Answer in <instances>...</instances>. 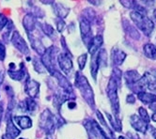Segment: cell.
<instances>
[{
	"mask_svg": "<svg viewBox=\"0 0 156 139\" xmlns=\"http://www.w3.org/2000/svg\"><path fill=\"white\" fill-rule=\"evenodd\" d=\"M74 85L77 87V89L80 91V93L86 101V102L91 108H95V97L93 88L91 87L87 77L81 72H76Z\"/></svg>",
	"mask_w": 156,
	"mask_h": 139,
	"instance_id": "6da1fadb",
	"label": "cell"
},
{
	"mask_svg": "<svg viewBox=\"0 0 156 139\" xmlns=\"http://www.w3.org/2000/svg\"><path fill=\"white\" fill-rule=\"evenodd\" d=\"M130 17L132 21L135 23V25L137 28L140 29L144 33L145 36L151 37L154 30V23L151 19H150L147 14H143L138 12L136 10H132L130 13Z\"/></svg>",
	"mask_w": 156,
	"mask_h": 139,
	"instance_id": "7a4b0ae2",
	"label": "cell"
},
{
	"mask_svg": "<svg viewBox=\"0 0 156 139\" xmlns=\"http://www.w3.org/2000/svg\"><path fill=\"white\" fill-rule=\"evenodd\" d=\"M118 88L119 86L112 78H110L106 87V94L109 99L110 104L112 106V111L114 113V117L119 119V112H120V105H119V99L118 95Z\"/></svg>",
	"mask_w": 156,
	"mask_h": 139,
	"instance_id": "3957f363",
	"label": "cell"
},
{
	"mask_svg": "<svg viewBox=\"0 0 156 139\" xmlns=\"http://www.w3.org/2000/svg\"><path fill=\"white\" fill-rule=\"evenodd\" d=\"M57 122L58 121L55 120V116L49 109L44 110L40 116L39 125L41 129H42L47 134H53L55 133V128Z\"/></svg>",
	"mask_w": 156,
	"mask_h": 139,
	"instance_id": "277c9868",
	"label": "cell"
},
{
	"mask_svg": "<svg viewBox=\"0 0 156 139\" xmlns=\"http://www.w3.org/2000/svg\"><path fill=\"white\" fill-rule=\"evenodd\" d=\"M85 127L91 139H111L100 124L93 119L87 121L85 123Z\"/></svg>",
	"mask_w": 156,
	"mask_h": 139,
	"instance_id": "5b68a950",
	"label": "cell"
},
{
	"mask_svg": "<svg viewBox=\"0 0 156 139\" xmlns=\"http://www.w3.org/2000/svg\"><path fill=\"white\" fill-rule=\"evenodd\" d=\"M10 41H12L13 46L19 52H21L22 54L26 55H29L30 50H29L28 45H27V41L24 40V38L21 36V34L18 32V30L13 31L12 39H10Z\"/></svg>",
	"mask_w": 156,
	"mask_h": 139,
	"instance_id": "8992f818",
	"label": "cell"
},
{
	"mask_svg": "<svg viewBox=\"0 0 156 139\" xmlns=\"http://www.w3.org/2000/svg\"><path fill=\"white\" fill-rule=\"evenodd\" d=\"M79 27H80V32L81 37L85 44L87 46L90 41L92 39V31H91V24L90 22L87 20L85 17H82L79 21Z\"/></svg>",
	"mask_w": 156,
	"mask_h": 139,
	"instance_id": "52a82bcc",
	"label": "cell"
},
{
	"mask_svg": "<svg viewBox=\"0 0 156 139\" xmlns=\"http://www.w3.org/2000/svg\"><path fill=\"white\" fill-rule=\"evenodd\" d=\"M58 63L59 68L65 74H70L73 68V63L72 61V57L67 53H61L58 55Z\"/></svg>",
	"mask_w": 156,
	"mask_h": 139,
	"instance_id": "ba28073f",
	"label": "cell"
},
{
	"mask_svg": "<svg viewBox=\"0 0 156 139\" xmlns=\"http://www.w3.org/2000/svg\"><path fill=\"white\" fill-rule=\"evenodd\" d=\"M40 87H41V85L39 82L28 78L25 84V91L28 95V98L35 99L40 92Z\"/></svg>",
	"mask_w": 156,
	"mask_h": 139,
	"instance_id": "9c48e42d",
	"label": "cell"
},
{
	"mask_svg": "<svg viewBox=\"0 0 156 139\" xmlns=\"http://www.w3.org/2000/svg\"><path fill=\"white\" fill-rule=\"evenodd\" d=\"M130 123L132 125V127L136 131L139 132V133H142V134H146L147 131L149 130L150 126L148 123L144 122L137 115H132L130 117Z\"/></svg>",
	"mask_w": 156,
	"mask_h": 139,
	"instance_id": "30bf717a",
	"label": "cell"
},
{
	"mask_svg": "<svg viewBox=\"0 0 156 139\" xmlns=\"http://www.w3.org/2000/svg\"><path fill=\"white\" fill-rule=\"evenodd\" d=\"M53 76L57 79L59 87L61 88H63L64 92H73V89L72 87L70 81L67 79V77L65 75H63L60 72H58V70H55V71L54 72Z\"/></svg>",
	"mask_w": 156,
	"mask_h": 139,
	"instance_id": "8fae6325",
	"label": "cell"
},
{
	"mask_svg": "<svg viewBox=\"0 0 156 139\" xmlns=\"http://www.w3.org/2000/svg\"><path fill=\"white\" fill-rule=\"evenodd\" d=\"M103 43H104V39H103V36H101V35H96L95 37H92V39L90 41V42L87 44L88 53L90 54L91 56L100 51V48L102 47Z\"/></svg>",
	"mask_w": 156,
	"mask_h": 139,
	"instance_id": "7c38bea8",
	"label": "cell"
},
{
	"mask_svg": "<svg viewBox=\"0 0 156 139\" xmlns=\"http://www.w3.org/2000/svg\"><path fill=\"white\" fill-rule=\"evenodd\" d=\"M127 55L119 48H113L111 51V61L114 67H119L124 62Z\"/></svg>",
	"mask_w": 156,
	"mask_h": 139,
	"instance_id": "4fadbf2b",
	"label": "cell"
},
{
	"mask_svg": "<svg viewBox=\"0 0 156 139\" xmlns=\"http://www.w3.org/2000/svg\"><path fill=\"white\" fill-rule=\"evenodd\" d=\"M14 124H17L22 130H27L32 127V119L28 116H15L13 117Z\"/></svg>",
	"mask_w": 156,
	"mask_h": 139,
	"instance_id": "5bb4252c",
	"label": "cell"
},
{
	"mask_svg": "<svg viewBox=\"0 0 156 139\" xmlns=\"http://www.w3.org/2000/svg\"><path fill=\"white\" fill-rule=\"evenodd\" d=\"M15 69L16 68L9 69L8 70V74L12 80L18 81V82H19V81L23 80L25 78V75H26V69H25L24 63L20 64V69H18V70H15Z\"/></svg>",
	"mask_w": 156,
	"mask_h": 139,
	"instance_id": "9a60e30c",
	"label": "cell"
},
{
	"mask_svg": "<svg viewBox=\"0 0 156 139\" xmlns=\"http://www.w3.org/2000/svg\"><path fill=\"white\" fill-rule=\"evenodd\" d=\"M20 134V130L16 127V125L14 124L13 120L12 119V117H9L8 120H7V128H6V136H8L10 139H15L16 137H18Z\"/></svg>",
	"mask_w": 156,
	"mask_h": 139,
	"instance_id": "2e32d148",
	"label": "cell"
},
{
	"mask_svg": "<svg viewBox=\"0 0 156 139\" xmlns=\"http://www.w3.org/2000/svg\"><path fill=\"white\" fill-rule=\"evenodd\" d=\"M23 27L27 34L32 33L36 27V18L32 13H27L23 19Z\"/></svg>",
	"mask_w": 156,
	"mask_h": 139,
	"instance_id": "e0dca14e",
	"label": "cell"
},
{
	"mask_svg": "<svg viewBox=\"0 0 156 139\" xmlns=\"http://www.w3.org/2000/svg\"><path fill=\"white\" fill-rule=\"evenodd\" d=\"M53 10L55 14L57 15L58 18L59 19H64L68 16V14L70 13V9L68 7H66L65 5L61 4V3H55L54 2L53 4Z\"/></svg>",
	"mask_w": 156,
	"mask_h": 139,
	"instance_id": "ac0fdd59",
	"label": "cell"
},
{
	"mask_svg": "<svg viewBox=\"0 0 156 139\" xmlns=\"http://www.w3.org/2000/svg\"><path fill=\"white\" fill-rule=\"evenodd\" d=\"M136 95H137V99L140 102H142L144 104H149L151 106L156 102V94L151 93V92L142 91L140 93H137Z\"/></svg>",
	"mask_w": 156,
	"mask_h": 139,
	"instance_id": "d6986e66",
	"label": "cell"
},
{
	"mask_svg": "<svg viewBox=\"0 0 156 139\" xmlns=\"http://www.w3.org/2000/svg\"><path fill=\"white\" fill-rule=\"evenodd\" d=\"M28 37H29V41H30L32 48L34 49L38 54H40L41 55H42L44 53H45L46 48L44 47V45L42 44V42H41V40H39L36 37H33L32 35H29V34H28Z\"/></svg>",
	"mask_w": 156,
	"mask_h": 139,
	"instance_id": "ffe728a7",
	"label": "cell"
},
{
	"mask_svg": "<svg viewBox=\"0 0 156 139\" xmlns=\"http://www.w3.org/2000/svg\"><path fill=\"white\" fill-rule=\"evenodd\" d=\"M146 83V88L152 92H156V76L151 72H147L143 75Z\"/></svg>",
	"mask_w": 156,
	"mask_h": 139,
	"instance_id": "44dd1931",
	"label": "cell"
},
{
	"mask_svg": "<svg viewBox=\"0 0 156 139\" xmlns=\"http://www.w3.org/2000/svg\"><path fill=\"white\" fill-rule=\"evenodd\" d=\"M141 78V75L138 73L136 70H131V71H127L124 73V79L126 81V84L128 87L132 86L133 84L136 83L137 81Z\"/></svg>",
	"mask_w": 156,
	"mask_h": 139,
	"instance_id": "7402d4cb",
	"label": "cell"
},
{
	"mask_svg": "<svg viewBox=\"0 0 156 139\" xmlns=\"http://www.w3.org/2000/svg\"><path fill=\"white\" fill-rule=\"evenodd\" d=\"M100 67L101 66H100V59H99V52H98L91 56V61H90V74L94 80L97 79V74Z\"/></svg>",
	"mask_w": 156,
	"mask_h": 139,
	"instance_id": "603a6c76",
	"label": "cell"
},
{
	"mask_svg": "<svg viewBox=\"0 0 156 139\" xmlns=\"http://www.w3.org/2000/svg\"><path fill=\"white\" fill-rule=\"evenodd\" d=\"M143 53L148 59L156 60V45L152 43H146L143 46Z\"/></svg>",
	"mask_w": 156,
	"mask_h": 139,
	"instance_id": "cb8c5ba5",
	"label": "cell"
},
{
	"mask_svg": "<svg viewBox=\"0 0 156 139\" xmlns=\"http://www.w3.org/2000/svg\"><path fill=\"white\" fill-rule=\"evenodd\" d=\"M124 22H125V24L123 25V27H124L125 31L128 32L129 36H130L131 38H133V40H139V39H140V34H139V32L136 30V28L135 27H133V26L130 24V23H128L126 20H124Z\"/></svg>",
	"mask_w": 156,
	"mask_h": 139,
	"instance_id": "d4e9b609",
	"label": "cell"
},
{
	"mask_svg": "<svg viewBox=\"0 0 156 139\" xmlns=\"http://www.w3.org/2000/svg\"><path fill=\"white\" fill-rule=\"evenodd\" d=\"M106 118L108 119L111 126H112L113 130H115L116 132H120L122 130V124L119 119H117L115 117H112L110 114L106 113Z\"/></svg>",
	"mask_w": 156,
	"mask_h": 139,
	"instance_id": "484cf974",
	"label": "cell"
},
{
	"mask_svg": "<svg viewBox=\"0 0 156 139\" xmlns=\"http://www.w3.org/2000/svg\"><path fill=\"white\" fill-rule=\"evenodd\" d=\"M41 30L43 31V33L45 34L48 38L53 40V38L57 37V35H55V31L54 27L51 25L47 24V23H44V24H41Z\"/></svg>",
	"mask_w": 156,
	"mask_h": 139,
	"instance_id": "4316f807",
	"label": "cell"
},
{
	"mask_svg": "<svg viewBox=\"0 0 156 139\" xmlns=\"http://www.w3.org/2000/svg\"><path fill=\"white\" fill-rule=\"evenodd\" d=\"M96 115H97V118H98V119H99V124H101L102 126H104L105 128V133H106V131H107V133L110 134V136L111 137H113L114 138V136H113V132H112V130L110 129V127L108 126V124L106 123V121H105V117L103 116V114L100 112V111H96Z\"/></svg>",
	"mask_w": 156,
	"mask_h": 139,
	"instance_id": "83f0119b",
	"label": "cell"
},
{
	"mask_svg": "<svg viewBox=\"0 0 156 139\" xmlns=\"http://www.w3.org/2000/svg\"><path fill=\"white\" fill-rule=\"evenodd\" d=\"M121 75H122V73L118 67H114L111 78H112L114 81H116V83L118 84L119 87L120 86V83H121Z\"/></svg>",
	"mask_w": 156,
	"mask_h": 139,
	"instance_id": "f1b7e54d",
	"label": "cell"
},
{
	"mask_svg": "<svg viewBox=\"0 0 156 139\" xmlns=\"http://www.w3.org/2000/svg\"><path fill=\"white\" fill-rule=\"evenodd\" d=\"M138 117L144 121V122H146V123H150L151 122V117L149 116L147 110L145 109L144 107H139L138 108Z\"/></svg>",
	"mask_w": 156,
	"mask_h": 139,
	"instance_id": "f546056e",
	"label": "cell"
},
{
	"mask_svg": "<svg viewBox=\"0 0 156 139\" xmlns=\"http://www.w3.org/2000/svg\"><path fill=\"white\" fill-rule=\"evenodd\" d=\"M87 60V54H82L77 57V64H78V67H79L80 72L85 69Z\"/></svg>",
	"mask_w": 156,
	"mask_h": 139,
	"instance_id": "4dcf8cb0",
	"label": "cell"
},
{
	"mask_svg": "<svg viewBox=\"0 0 156 139\" xmlns=\"http://www.w3.org/2000/svg\"><path fill=\"white\" fill-rule=\"evenodd\" d=\"M33 67H34L35 71L39 73H43L46 72L45 68L43 67L41 60H38L37 59H33Z\"/></svg>",
	"mask_w": 156,
	"mask_h": 139,
	"instance_id": "1f68e13d",
	"label": "cell"
},
{
	"mask_svg": "<svg viewBox=\"0 0 156 139\" xmlns=\"http://www.w3.org/2000/svg\"><path fill=\"white\" fill-rule=\"evenodd\" d=\"M8 23H9V18L5 16L3 13H0V31H2L4 27H7Z\"/></svg>",
	"mask_w": 156,
	"mask_h": 139,
	"instance_id": "d6a6232c",
	"label": "cell"
},
{
	"mask_svg": "<svg viewBox=\"0 0 156 139\" xmlns=\"http://www.w3.org/2000/svg\"><path fill=\"white\" fill-rule=\"evenodd\" d=\"M55 23H57V30L58 32H62L66 27V24L63 19H59V18H57L55 19Z\"/></svg>",
	"mask_w": 156,
	"mask_h": 139,
	"instance_id": "836d02e7",
	"label": "cell"
},
{
	"mask_svg": "<svg viewBox=\"0 0 156 139\" xmlns=\"http://www.w3.org/2000/svg\"><path fill=\"white\" fill-rule=\"evenodd\" d=\"M6 57V47L5 44L0 41V61H4Z\"/></svg>",
	"mask_w": 156,
	"mask_h": 139,
	"instance_id": "e575fe53",
	"label": "cell"
},
{
	"mask_svg": "<svg viewBox=\"0 0 156 139\" xmlns=\"http://www.w3.org/2000/svg\"><path fill=\"white\" fill-rule=\"evenodd\" d=\"M120 4L126 9H135L136 6L135 1H120Z\"/></svg>",
	"mask_w": 156,
	"mask_h": 139,
	"instance_id": "d590c367",
	"label": "cell"
},
{
	"mask_svg": "<svg viewBox=\"0 0 156 139\" xmlns=\"http://www.w3.org/2000/svg\"><path fill=\"white\" fill-rule=\"evenodd\" d=\"M127 137H128V139H141L137 134L132 133V132H127Z\"/></svg>",
	"mask_w": 156,
	"mask_h": 139,
	"instance_id": "8d00e7d4",
	"label": "cell"
},
{
	"mask_svg": "<svg viewBox=\"0 0 156 139\" xmlns=\"http://www.w3.org/2000/svg\"><path fill=\"white\" fill-rule=\"evenodd\" d=\"M136 98L135 96H133V94H129V95L127 96L126 102H127L128 103L133 104V103H135V102H136Z\"/></svg>",
	"mask_w": 156,
	"mask_h": 139,
	"instance_id": "74e56055",
	"label": "cell"
},
{
	"mask_svg": "<svg viewBox=\"0 0 156 139\" xmlns=\"http://www.w3.org/2000/svg\"><path fill=\"white\" fill-rule=\"evenodd\" d=\"M3 114H4V107H3V103H2L1 102H0V127H1V123H2Z\"/></svg>",
	"mask_w": 156,
	"mask_h": 139,
	"instance_id": "f35d334b",
	"label": "cell"
},
{
	"mask_svg": "<svg viewBox=\"0 0 156 139\" xmlns=\"http://www.w3.org/2000/svg\"><path fill=\"white\" fill-rule=\"evenodd\" d=\"M151 129H152L151 130V134H152L153 138L156 139V129H153V128H151Z\"/></svg>",
	"mask_w": 156,
	"mask_h": 139,
	"instance_id": "ab89813d",
	"label": "cell"
},
{
	"mask_svg": "<svg viewBox=\"0 0 156 139\" xmlns=\"http://www.w3.org/2000/svg\"><path fill=\"white\" fill-rule=\"evenodd\" d=\"M151 120L152 121H154V122H156V111L153 113V115L151 116Z\"/></svg>",
	"mask_w": 156,
	"mask_h": 139,
	"instance_id": "60d3db41",
	"label": "cell"
},
{
	"mask_svg": "<svg viewBox=\"0 0 156 139\" xmlns=\"http://www.w3.org/2000/svg\"><path fill=\"white\" fill-rule=\"evenodd\" d=\"M152 16H153V19H154V21L156 22V9L153 10V12H152Z\"/></svg>",
	"mask_w": 156,
	"mask_h": 139,
	"instance_id": "b9f144b4",
	"label": "cell"
},
{
	"mask_svg": "<svg viewBox=\"0 0 156 139\" xmlns=\"http://www.w3.org/2000/svg\"><path fill=\"white\" fill-rule=\"evenodd\" d=\"M118 139H128L127 137H125V136H122V135H119V137H118Z\"/></svg>",
	"mask_w": 156,
	"mask_h": 139,
	"instance_id": "7bdbcfd3",
	"label": "cell"
},
{
	"mask_svg": "<svg viewBox=\"0 0 156 139\" xmlns=\"http://www.w3.org/2000/svg\"><path fill=\"white\" fill-rule=\"evenodd\" d=\"M151 73H153V74H154V75L156 76V70H152V71H151Z\"/></svg>",
	"mask_w": 156,
	"mask_h": 139,
	"instance_id": "ee69618b",
	"label": "cell"
},
{
	"mask_svg": "<svg viewBox=\"0 0 156 139\" xmlns=\"http://www.w3.org/2000/svg\"><path fill=\"white\" fill-rule=\"evenodd\" d=\"M2 139H10V138H9L8 136H6V135L4 134V135H3V137H2Z\"/></svg>",
	"mask_w": 156,
	"mask_h": 139,
	"instance_id": "f6af8a7d",
	"label": "cell"
},
{
	"mask_svg": "<svg viewBox=\"0 0 156 139\" xmlns=\"http://www.w3.org/2000/svg\"><path fill=\"white\" fill-rule=\"evenodd\" d=\"M19 139H25V138H19Z\"/></svg>",
	"mask_w": 156,
	"mask_h": 139,
	"instance_id": "bcb514c9",
	"label": "cell"
}]
</instances>
